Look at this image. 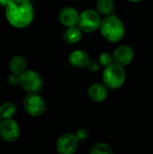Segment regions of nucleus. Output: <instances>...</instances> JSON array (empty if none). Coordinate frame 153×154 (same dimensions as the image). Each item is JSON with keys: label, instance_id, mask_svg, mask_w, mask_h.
<instances>
[{"label": "nucleus", "instance_id": "obj_1", "mask_svg": "<svg viewBox=\"0 0 153 154\" xmlns=\"http://www.w3.org/2000/svg\"><path fill=\"white\" fill-rule=\"evenodd\" d=\"M5 16L12 26L25 28L33 20V6L30 0H10L5 6Z\"/></svg>", "mask_w": 153, "mask_h": 154}, {"label": "nucleus", "instance_id": "obj_19", "mask_svg": "<svg viewBox=\"0 0 153 154\" xmlns=\"http://www.w3.org/2000/svg\"><path fill=\"white\" fill-rule=\"evenodd\" d=\"M87 69L92 72V73H96L99 71V69H100V63L95 60H90L89 62L87 63Z\"/></svg>", "mask_w": 153, "mask_h": 154}, {"label": "nucleus", "instance_id": "obj_8", "mask_svg": "<svg viewBox=\"0 0 153 154\" xmlns=\"http://www.w3.org/2000/svg\"><path fill=\"white\" fill-rule=\"evenodd\" d=\"M78 141L75 134H62L56 143L57 152L60 154H73L76 152L78 145Z\"/></svg>", "mask_w": 153, "mask_h": 154}, {"label": "nucleus", "instance_id": "obj_16", "mask_svg": "<svg viewBox=\"0 0 153 154\" xmlns=\"http://www.w3.org/2000/svg\"><path fill=\"white\" fill-rule=\"evenodd\" d=\"M16 114V106L14 103L5 102L0 106V116L3 119L13 118Z\"/></svg>", "mask_w": 153, "mask_h": 154}, {"label": "nucleus", "instance_id": "obj_21", "mask_svg": "<svg viewBox=\"0 0 153 154\" xmlns=\"http://www.w3.org/2000/svg\"><path fill=\"white\" fill-rule=\"evenodd\" d=\"M10 0H0V6H6Z\"/></svg>", "mask_w": 153, "mask_h": 154}, {"label": "nucleus", "instance_id": "obj_12", "mask_svg": "<svg viewBox=\"0 0 153 154\" xmlns=\"http://www.w3.org/2000/svg\"><path fill=\"white\" fill-rule=\"evenodd\" d=\"M90 59L88 54L82 50H76L72 51L69 57V64L74 68H84L87 67Z\"/></svg>", "mask_w": 153, "mask_h": 154}, {"label": "nucleus", "instance_id": "obj_11", "mask_svg": "<svg viewBox=\"0 0 153 154\" xmlns=\"http://www.w3.org/2000/svg\"><path fill=\"white\" fill-rule=\"evenodd\" d=\"M87 94L91 100L95 102H103L108 97V88L105 84L95 83L89 87Z\"/></svg>", "mask_w": 153, "mask_h": 154}, {"label": "nucleus", "instance_id": "obj_18", "mask_svg": "<svg viewBox=\"0 0 153 154\" xmlns=\"http://www.w3.org/2000/svg\"><path fill=\"white\" fill-rule=\"evenodd\" d=\"M113 62H114V57L109 52H106V51L103 52L99 56V63L104 67H106V66L112 64Z\"/></svg>", "mask_w": 153, "mask_h": 154}, {"label": "nucleus", "instance_id": "obj_15", "mask_svg": "<svg viewBox=\"0 0 153 154\" xmlns=\"http://www.w3.org/2000/svg\"><path fill=\"white\" fill-rule=\"evenodd\" d=\"M97 11L105 15H110L115 9V3L113 0H96Z\"/></svg>", "mask_w": 153, "mask_h": 154}, {"label": "nucleus", "instance_id": "obj_4", "mask_svg": "<svg viewBox=\"0 0 153 154\" xmlns=\"http://www.w3.org/2000/svg\"><path fill=\"white\" fill-rule=\"evenodd\" d=\"M19 84L29 94H38L43 87L41 77L32 69H26L19 76Z\"/></svg>", "mask_w": 153, "mask_h": 154}, {"label": "nucleus", "instance_id": "obj_20", "mask_svg": "<svg viewBox=\"0 0 153 154\" xmlns=\"http://www.w3.org/2000/svg\"><path fill=\"white\" fill-rule=\"evenodd\" d=\"M75 136L77 137V139H78V142H81L82 143V142H85L88 138V132H87V130L81 128V129H78L76 132Z\"/></svg>", "mask_w": 153, "mask_h": 154}, {"label": "nucleus", "instance_id": "obj_22", "mask_svg": "<svg viewBox=\"0 0 153 154\" xmlns=\"http://www.w3.org/2000/svg\"><path fill=\"white\" fill-rule=\"evenodd\" d=\"M128 1H130V2H133V3H135V2H140V1H142V0H128Z\"/></svg>", "mask_w": 153, "mask_h": 154}, {"label": "nucleus", "instance_id": "obj_7", "mask_svg": "<svg viewBox=\"0 0 153 154\" xmlns=\"http://www.w3.org/2000/svg\"><path fill=\"white\" fill-rule=\"evenodd\" d=\"M0 136L8 143L16 141L20 136V126L16 121L12 118L2 119L0 124Z\"/></svg>", "mask_w": 153, "mask_h": 154}, {"label": "nucleus", "instance_id": "obj_23", "mask_svg": "<svg viewBox=\"0 0 153 154\" xmlns=\"http://www.w3.org/2000/svg\"><path fill=\"white\" fill-rule=\"evenodd\" d=\"M2 119H3V118H2L1 116H0V124H1V122H2Z\"/></svg>", "mask_w": 153, "mask_h": 154}, {"label": "nucleus", "instance_id": "obj_6", "mask_svg": "<svg viewBox=\"0 0 153 154\" xmlns=\"http://www.w3.org/2000/svg\"><path fill=\"white\" fill-rule=\"evenodd\" d=\"M23 105L26 113L32 116H41L46 108L44 100L38 94L27 95L23 99Z\"/></svg>", "mask_w": 153, "mask_h": 154}, {"label": "nucleus", "instance_id": "obj_5", "mask_svg": "<svg viewBox=\"0 0 153 154\" xmlns=\"http://www.w3.org/2000/svg\"><path fill=\"white\" fill-rule=\"evenodd\" d=\"M102 19L100 13L94 9H86L78 15V26L85 32H93L100 28Z\"/></svg>", "mask_w": 153, "mask_h": 154}, {"label": "nucleus", "instance_id": "obj_13", "mask_svg": "<svg viewBox=\"0 0 153 154\" xmlns=\"http://www.w3.org/2000/svg\"><path fill=\"white\" fill-rule=\"evenodd\" d=\"M10 70L13 74L20 76L23 72H24L27 69V61L24 57L16 55L10 60L9 63Z\"/></svg>", "mask_w": 153, "mask_h": 154}, {"label": "nucleus", "instance_id": "obj_14", "mask_svg": "<svg viewBox=\"0 0 153 154\" xmlns=\"http://www.w3.org/2000/svg\"><path fill=\"white\" fill-rule=\"evenodd\" d=\"M82 30L76 25L69 26L63 33V39L68 43H77L82 37Z\"/></svg>", "mask_w": 153, "mask_h": 154}, {"label": "nucleus", "instance_id": "obj_10", "mask_svg": "<svg viewBox=\"0 0 153 154\" xmlns=\"http://www.w3.org/2000/svg\"><path fill=\"white\" fill-rule=\"evenodd\" d=\"M78 11L70 6H66L62 8L59 14V19L62 25L66 27L76 25L78 19Z\"/></svg>", "mask_w": 153, "mask_h": 154}, {"label": "nucleus", "instance_id": "obj_9", "mask_svg": "<svg viewBox=\"0 0 153 154\" xmlns=\"http://www.w3.org/2000/svg\"><path fill=\"white\" fill-rule=\"evenodd\" d=\"M133 50L128 46V45H122L119 46L114 52V62L122 65L126 66L129 65L133 59Z\"/></svg>", "mask_w": 153, "mask_h": 154}, {"label": "nucleus", "instance_id": "obj_2", "mask_svg": "<svg viewBox=\"0 0 153 154\" xmlns=\"http://www.w3.org/2000/svg\"><path fill=\"white\" fill-rule=\"evenodd\" d=\"M100 32L107 41L117 42L124 36V26L123 22L115 15H107L101 22Z\"/></svg>", "mask_w": 153, "mask_h": 154}, {"label": "nucleus", "instance_id": "obj_3", "mask_svg": "<svg viewBox=\"0 0 153 154\" xmlns=\"http://www.w3.org/2000/svg\"><path fill=\"white\" fill-rule=\"evenodd\" d=\"M126 73L124 66L115 62L106 66L103 72V82L110 89H118L125 82Z\"/></svg>", "mask_w": 153, "mask_h": 154}, {"label": "nucleus", "instance_id": "obj_17", "mask_svg": "<svg viewBox=\"0 0 153 154\" xmlns=\"http://www.w3.org/2000/svg\"><path fill=\"white\" fill-rule=\"evenodd\" d=\"M113 149L105 143H95L90 149L91 154H113Z\"/></svg>", "mask_w": 153, "mask_h": 154}]
</instances>
